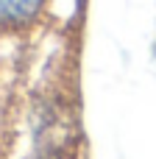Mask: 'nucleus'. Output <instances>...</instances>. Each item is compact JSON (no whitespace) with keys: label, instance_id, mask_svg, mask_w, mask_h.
Instances as JSON below:
<instances>
[{"label":"nucleus","instance_id":"f257e3e1","mask_svg":"<svg viewBox=\"0 0 156 159\" xmlns=\"http://www.w3.org/2000/svg\"><path fill=\"white\" fill-rule=\"evenodd\" d=\"M50 0H0V36H22L36 28Z\"/></svg>","mask_w":156,"mask_h":159}]
</instances>
